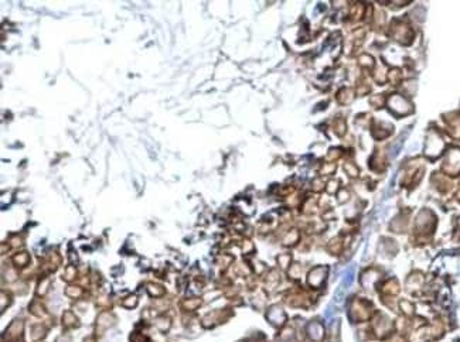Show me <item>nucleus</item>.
<instances>
[{
	"label": "nucleus",
	"instance_id": "1",
	"mask_svg": "<svg viewBox=\"0 0 460 342\" xmlns=\"http://www.w3.org/2000/svg\"><path fill=\"white\" fill-rule=\"evenodd\" d=\"M24 327L26 325L23 320H19V318L13 320L1 334V342H26Z\"/></svg>",
	"mask_w": 460,
	"mask_h": 342
},
{
	"label": "nucleus",
	"instance_id": "2",
	"mask_svg": "<svg viewBox=\"0 0 460 342\" xmlns=\"http://www.w3.org/2000/svg\"><path fill=\"white\" fill-rule=\"evenodd\" d=\"M116 324V317L110 311H102L99 313V316L96 317V322H95V335L101 337L104 335L109 328H112Z\"/></svg>",
	"mask_w": 460,
	"mask_h": 342
},
{
	"label": "nucleus",
	"instance_id": "3",
	"mask_svg": "<svg viewBox=\"0 0 460 342\" xmlns=\"http://www.w3.org/2000/svg\"><path fill=\"white\" fill-rule=\"evenodd\" d=\"M61 324H63V328L66 329V331L78 328V327L81 325L80 318L77 317V314H75L74 311H71V310H67V311H64V313H63V317H61Z\"/></svg>",
	"mask_w": 460,
	"mask_h": 342
},
{
	"label": "nucleus",
	"instance_id": "4",
	"mask_svg": "<svg viewBox=\"0 0 460 342\" xmlns=\"http://www.w3.org/2000/svg\"><path fill=\"white\" fill-rule=\"evenodd\" d=\"M268 320H269V322H271L272 325H275V327H282L285 324V321H286V314H285L284 310H282L281 307L273 305V307L269 308V311H268Z\"/></svg>",
	"mask_w": 460,
	"mask_h": 342
},
{
	"label": "nucleus",
	"instance_id": "5",
	"mask_svg": "<svg viewBox=\"0 0 460 342\" xmlns=\"http://www.w3.org/2000/svg\"><path fill=\"white\" fill-rule=\"evenodd\" d=\"M48 335V327L44 322H39L31 325L30 328V338L33 342H41L45 340V337Z\"/></svg>",
	"mask_w": 460,
	"mask_h": 342
},
{
	"label": "nucleus",
	"instance_id": "6",
	"mask_svg": "<svg viewBox=\"0 0 460 342\" xmlns=\"http://www.w3.org/2000/svg\"><path fill=\"white\" fill-rule=\"evenodd\" d=\"M153 325L160 334H167L172 328V318L166 314H160L153 320Z\"/></svg>",
	"mask_w": 460,
	"mask_h": 342
},
{
	"label": "nucleus",
	"instance_id": "7",
	"mask_svg": "<svg viewBox=\"0 0 460 342\" xmlns=\"http://www.w3.org/2000/svg\"><path fill=\"white\" fill-rule=\"evenodd\" d=\"M12 262H13L16 269H24V267H27L28 264H30V262H31L30 253H28V252H19V253H16L13 257H12Z\"/></svg>",
	"mask_w": 460,
	"mask_h": 342
},
{
	"label": "nucleus",
	"instance_id": "8",
	"mask_svg": "<svg viewBox=\"0 0 460 342\" xmlns=\"http://www.w3.org/2000/svg\"><path fill=\"white\" fill-rule=\"evenodd\" d=\"M325 269L323 267H316L314 270H311L310 275H309V278H307V281H309V284L310 286H314V287H319L322 283H323V280H325Z\"/></svg>",
	"mask_w": 460,
	"mask_h": 342
},
{
	"label": "nucleus",
	"instance_id": "9",
	"mask_svg": "<svg viewBox=\"0 0 460 342\" xmlns=\"http://www.w3.org/2000/svg\"><path fill=\"white\" fill-rule=\"evenodd\" d=\"M307 335L310 337L311 341H320L323 337V328L319 322H310L307 325Z\"/></svg>",
	"mask_w": 460,
	"mask_h": 342
},
{
	"label": "nucleus",
	"instance_id": "10",
	"mask_svg": "<svg viewBox=\"0 0 460 342\" xmlns=\"http://www.w3.org/2000/svg\"><path fill=\"white\" fill-rule=\"evenodd\" d=\"M28 311L34 317H37V318H44V317L48 314L47 310H45V307H44V305L41 304V301H39V300H34L33 303L28 305Z\"/></svg>",
	"mask_w": 460,
	"mask_h": 342
},
{
	"label": "nucleus",
	"instance_id": "11",
	"mask_svg": "<svg viewBox=\"0 0 460 342\" xmlns=\"http://www.w3.org/2000/svg\"><path fill=\"white\" fill-rule=\"evenodd\" d=\"M146 291H148V294H149L150 297H153V299H160V297H163L166 294L164 287L160 286V284H154V283H149L146 286Z\"/></svg>",
	"mask_w": 460,
	"mask_h": 342
},
{
	"label": "nucleus",
	"instance_id": "12",
	"mask_svg": "<svg viewBox=\"0 0 460 342\" xmlns=\"http://www.w3.org/2000/svg\"><path fill=\"white\" fill-rule=\"evenodd\" d=\"M50 286H51V278L48 276L41 277V280L39 281V286H37V290H36V291H37V296L44 297V296L48 293Z\"/></svg>",
	"mask_w": 460,
	"mask_h": 342
},
{
	"label": "nucleus",
	"instance_id": "13",
	"mask_svg": "<svg viewBox=\"0 0 460 342\" xmlns=\"http://www.w3.org/2000/svg\"><path fill=\"white\" fill-rule=\"evenodd\" d=\"M200 305H201V300L197 297H190V299L183 300V303H181L183 310H186V311H196Z\"/></svg>",
	"mask_w": 460,
	"mask_h": 342
},
{
	"label": "nucleus",
	"instance_id": "14",
	"mask_svg": "<svg viewBox=\"0 0 460 342\" xmlns=\"http://www.w3.org/2000/svg\"><path fill=\"white\" fill-rule=\"evenodd\" d=\"M66 296L69 297V299H72V300H78V299H81L82 296H84V289H82L81 286H68L67 289H66Z\"/></svg>",
	"mask_w": 460,
	"mask_h": 342
},
{
	"label": "nucleus",
	"instance_id": "15",
	"mask_svg": "<svg viewBox=\"0 0 460 342\" xmlns=\"http://www.w3.org/2000/svg\"><path fill=\"white\" fill-rule=\"evenodd\" d=\"M77 275H78V272H77L75 264H68L67 267H66V270H64L63 280H66V281H68V283H71V281H74V280H75Z\"/></svg>",
	"mask_w": 460,
	"mask_h": 342
},
{
	"label": "nucleus",
	"instance_id": "16",
	"mask_svg": "<svg viewBox=\"0 0 460 342\" xmlns=\"http://www.w3.org/2000/svg\"><path fill=\"white\" fill-rule=\"evenodd\" d=\"M137 303H139L137 296L136 294H129L121 301V305L125 307V308H128V310H132V308H135L136 305H137Z\"/></svg>",
	"mask_w": 460,
	"mask_h": 342
},
{
	"label": "nucleus",
	"instance_id": "17",
	"mask_svg": "<svg viewBox=\"0 0 460 342\" xmlns=\"http://www.w3.org/2000/svg\"><path fill=\"white\" fill-rule=\"evenodd\" d=\"M10 303H12V297H10V294H7L6 291H1V305H0L1 313H4L6 307H9Z\"/></svg>",
	"mask_w": 460,
	"mask_h": 342
},
{
	"label": "nucleus",
	"instance_id": "18",
	"mask_svg": "<svg viewBox=\"0 0 460 342\" xmlns=\"http://www.w3.org/2000/svg\"><path fill=\"white\" fill-rule=\"evenodd\" d=\"M22 245H23V237L19 236V235H12V236H10V246L19 248V246H22Z\"/></svg>",
	"mask_w": 460,
	"mask_h": 342
},
{
	"label": "nucleus",
	"instance_id": "19",
	"mask_svg": "<svg viewBox=\"0 0 460 342\" xmlns=\"http://www.w3.org/2000/svg\"><path fill=\"white\" fill-rule=\"evenodd\" d=\"M82 342H98V337L96 335H91V337H87Z\"/></svg>",
	"mask_w": 460,
	"mask_h": 342
},
{
	"label": "nucleus",
	"instance_id": "20",
	"mask_svg": "<svg viewBox=\"0 0 460 342\" xmlns=\"http://www.w3.org/2000/svg\"><path fill=\"white\" fill-rule=\"evenodd\" d=\"M58 342H71V340L69 338H67V340L64 338V341H63V338H61V340H58Z\"/></svg>",
	"mask_w": 460,
	"mask_h": 342
}]
</instances>
